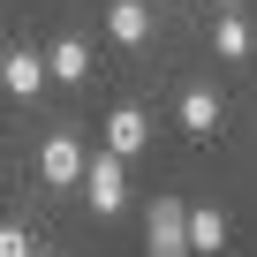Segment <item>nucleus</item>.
<instances>
[{
	"instance_id": "1",
	"label": "nucleus",
	"mask_w": 257,
	"mask_h": 257,
	"mask_svg": "<svg viewBox=\"0 0 257 257\" xmlns=\"http://www.w3.org/2000/svg\"><path fill=\"white\" fill-rule=\"evenodd\" d=\"M38 174H46L53 189H68V182H83V174H91V152L68 137V128H53V137L38 144Z\"/></svg>"
},
{
	"instance_id": "2",
	"label": "nucleus",
	"mask_w": 257,
	"mask_h": 257,
	"mask_svg": "<svg viewBox=\"0 0 257 257\" xmlns=\"http://www.w3.org/2000/svg\"><path fill=\"white\" fill-rule=\"evenodd\" d=\"M83 197H91V212H121L128 204V174H121V152H91V174H83Z\"/></svg>"
},
{
	"instance_id": "3",
	"label": "nucleus",
	"mask_w": 257,
	"mask_h": 257,
	"mask_svg": "<svg viewBox=\"0 0 257 257\" xmlns=\"http://www.w3.org/2000/svg\"><path fill=\"white\" fill-rule=\"evenodd\" d=\"M152 257H197V242H189V204H174V197L152 204Z\"/></svg>"
},
{
	"instance_id": "4",
	"label": "nucleus",
	"mask_w": 257,
	"mask_h": 257,
	"mask_svg": "<svg viewBox=\"0 0 257 257\" xmlns=\"http://www.w3.org/2000/svg\"><path fill=\"white\" fill-rule=\"evenodd\" d=\"M144 144H152V121H144V106H113V113H106V152L137 159Z\"/></svg>"
},
{
	"instance_id": "5",
	"label": "nucleus",
	"mask_w": 257,
	"mask_h": 257,
	"mask_svg": "<svg viewBox=\"0 0 257 257\" xmlns=\"http://www.w3.org/2000/svg\"><path fill=\"white\" fill-rule=\"evenodd\" d=\"M46 76H53V61H38V53H23V46H16L8 61H0V83H8L16 98H31V91H38Z\"/></svg>"
},
{
	"instance_id": "6",
	"label": "nucleus",
	"mask_w": 257,
	"mask_h": 257,
	"mask_svg": "<svg viewBox=\"0 0 257 257\" xmlns=\"http://www.w3.org/2000/svg\"><path fill=\"white\" fill-rule=\"evenodd\" d=\"M106 31L121 46H144L152 38V8H144V0H113V8H106Z\"/></svg>"
},
{
	"instance_id": "7",
	"label": "nucleus",
	"mask_w": 257,
	"mask_h": 257,
	"mask_svg": "<svg viewBox=\"0 0 257 257\" xmlns=\"http://www.w3.org/2000/svg\"><path fill=\"white\" fill-rule=\"evenodd\" d=\"M182 128H189V137H212V128H219V91L189 83L182 91Z\"/></svg>"
},
{
	"instance_id": "8",
	"label": "nucleus",
	"mask_w": 257,
	"mask_h": 257,
	"mask_svg": "<svg viewBox=\"0 0 257 257\" xmlns=\"http://www.w3.org/2000/svg\"><path fill=\"white\" fill-rule=\"evenodd\" d=\"M46 61H53V76H61V83H83V76H91V46H83V38H53V53H46Z\"/></svg>"
},
{
	"instance_id": "9",
	"label": "nucleus",
	"mask_w": 257,
	"mask_h": 257,
	"mask_svg": "<svg viewBox=\"0 0 257 257\" xmlns=\"http://www.w3.org/2000/svg\"><path fill=\"white\" fill-rule=\"evenodd\" d=\"M189 242H197V257H219V242H227V219H219L212 204H197V212H189Z\"/></svg>"
},
{
	"instance_id": "10",
	"label": "nucleus",
	"mask_w": 257,
	"mask_h": 257,
	"mask_svg": "<svg viewBox=\"0 0 257 257\" xmlns=\"http://www.w3.org/2000/svg\"><path fill=\"white\" fill-rule=\"evenodd\" d=\"M212 46H219V61H242V53H249V23L227 8V16H219V31H212Z\"/></svg>"
},
{
	"instance_id": "11",
	"label": "nucleus",
	"mask_w": 257,
	"mask_h": 257,
	"mask_svg": "<svg viewBox=\"0 0 257 257\" xmlns=\"http://www.w3.org/2000/svg\"><path fill=\"white\" fill-rule=\"evenodd\" d=\"M0 257H38V249H31V234H23V227H0Z\"/></svg>"
},
{
	"instance_id": "12",
	"label": "nucleus",
	"mask_w": 257,
	"mask_h": 257,
	"mask_svg": "<svg viewBox=\"0 0 257 257\" xmlns=\"http://www.w3.org/2000/svg\"><path fill=\"white\" fill-rule=\"evenodd\" d=\"M219 8H242V0H219Z\"/></svg>"
}]
</instances>
